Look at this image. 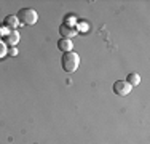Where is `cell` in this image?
<instances>
[{"mask_svg":"<svg viewBox=\"0 0 150 144\" xmlns=\"http://www.w3.org/2000/svg\"><path fill=\"white\" fill-rule=\"evenodd\" d=\"M6 55H10V56H16V55H18V50L15 48V46H11V48L8 50V53H6Z\"/></svg>","mask_w":150,"mask_h":144,"instance_id":"30bf717a","label":"cell"},{"mask_svg":"<svg viewBox=\"0 0 150 144\" xmlns=\"http://www.w3.org/2000/svg\"><path fill=\"white\" fill-rule=\"evenodd\" d=\"M18 42H19V32L18 31H10L8 34L5 35V45L8 43V45H11V46H16Z\"/></svg>","mask_w":150,"mask_h":144,"instance_id":"8992f818","label":"cell"},{"mask_svg":"<svg viewBox=\"0 0 150 144\" xmlns=\"http://www.w3.org/2000/svg\"><path fill=\"white\" fill-rule=\"evenodd\" d=\"M113 93H117L118 96H128L131 93V85L126 80H118L113 83Z\"/></svg>","mask_w":150,"mask_h":144,"instance_id":"3957f363","label":"cell"},{"mask_svg":"<svg viewBox=\"0 0 150 144\" xmlns=\"http://www.w3.org/2000/svg\"><path fill=\"white\" fill-rule=\"evenodd\" d=\"M62 69L66 72H75L77 67L80 66V56L74 51H69V53H64L62 55Z\"/></svg>","mask_w":150,"mask_h":144,"instance_id":"7a4b0ae2","label":"cell"},{"mask_svg":"<svg viewBox=\"0 0 150 144\" xmlns=\"http://www.w3.org/2000/svg\"><path fill=\"white\" fill-rule=\"evenodd\" d=\"M0 35H2V27H0Z\"/></svg>","mask_w":150,"mask_h":144,"instance_id":"8fae6325","label":"cell"},{"mask_svg":"<svg viewBox=\"0 0 150 144\" xmlns=\"http://www.w3.org/2000/svg\"><path fill=\"white\" fill-rule=\"evenodd\" d=\"M59 32H61V35H62V38H69V40L77 35V29L69 26V24H62V26L59 27Z\"/></svg>","mask_w":150,"mask_h":144,"instance_id":"5b68a950","label":"cell"},{"mask_svg":"<svg viewBox=\"0 0 150 144\" xmlns=\"http://www.w3.org/2000/svg\"><path fill=\"white\" fill-rule=\"evenodd\" d=\"M58 48H59L62 53H69V51H72L74 43L70 42L69 38H61V40L58 42Z\"/></svg>","mask_w":150,"mask_h":144,"instance_id":"52a82bcc","label":"cell"},{"mask_svg":"<svg viewBox=\"0 0 150 144\" xmlns=\"http://www.w3.org/2000/svg\"><path fill=\"white\" fill-rule=\"evenodd\" d=\"M126 80H128V83H129L131 86H136V85L141 83V75H137V74H128Z\"/></svg>","mask_w":150,"mask_h":144,"instance_id":"ba28073f","label":"cell"},{"mask_svg":"<svg viewBox=\"0 0 150 144\" xmlns=\"http://www.w3.org/2000/svg\"><path fill=\"white\" fill-rule=\"evenodd\" d=\"M16 18L19 21V24H24V26H34L38 19V14L34 8H21L19 11L16 13Z\"/></svg>","mask_w":150,"mask_h":144,"instance_id":"6da1fadb","label":"cell"},{"mask_svg":"<svg viewBox=\"0 0 150 144\" xmlns=\"http://www.w3.org/2000/svg\"><path fill=\"white\" fill-rule=\"evenodd\" d=\"M6 53H8V50H6L5 42L0 40V59H2V58H5V56H6Z\"/></svg>","mask_w":150,"mask_h":144,"instance_id":"9c48e42d","label":"cell"},{"mask_svg":"<svg viewBox=\"0 0 150 144\" xmlns=\"http://www.w3.org/2000/svg\"><path fill=\"white\" fill-rule=\"evenodd\" d=\"M18 26H19V21H18L16 14H8V16H5V19H3V27L10 29V31H16Z\"/></svg>","mask_w":150,"mask_h":144,"instance_id":"277c9868","label":"cell"}]
</instances>
